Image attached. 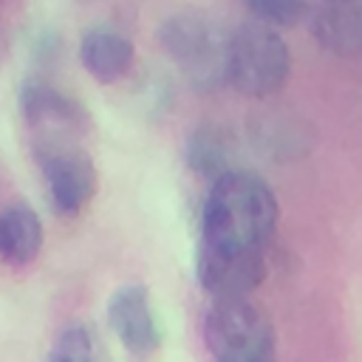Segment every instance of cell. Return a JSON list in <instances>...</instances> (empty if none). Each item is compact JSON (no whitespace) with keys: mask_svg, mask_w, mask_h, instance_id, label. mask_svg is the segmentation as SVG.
Returning a JSON list of instances; mask_svg holds the SVG:
<instances>
[{"mask_svg":"<svg viewBox=\"0 0 362 362\" xmlns=\"http://www.w3.org/2000/svg\"><path fill=\"white\" fill-rule=\"evenodd\" d=\"M311 34L325 51L337 57H359L362 54V3L342 0L314 11Z\"/></svg>","mask_w":362,"mask_h":362,"instance_id":"cell-8","label":"cell"},{"mask_svg":"<svg viewBox=\"0 0 362 362\" xmlns=\"http://www.w3.org/2000/svg\"><path fill=\"white\" fill-rule=\"evenodd\" d=\"M40 215L25 204H8L0 209V260L8 266H28L42 249Z\"/></svg>","mask_w":362,"mask_h":362,"instance_id":"cell-10","label":"cell"},{"mask_svg":"<svg viewBox=\"0 0 362 362\" xmlns=\"http://www.w3.org/2000/svg\"><path fill=\"white\" fill-rule=\"evenodd\" d=\"M291 71V54L286 40L269 23H243L229 34L223 79L243 96L277 93Z\"/></svg>","mask_w":362,"mask_h":362,"instance_id":"cell-2","label":"cell"},{"mask_svg":"<svg viewBox=\"0 0 362 362\" xmlns=\"http://www.w3.org/2000/svg\"><path fill=\"white\" fill-rule=\"evenodd\" d=\"M37 161L42 167L54 212L79 215L96 195V184H99L90 156L74 144L45 141L37 147Z\"/></svg>","mask_w":362,"mask_h":362,"instance_id":"cell-6","label":"cell"},{"mask_svg":"<svg viewBox=\"0 0 362 362\" xmlns=\"http://www.w3.org/2000/svg\"><path fill=\"white\" fill-rule=\"evenodd\" d=\"M79 59L96 82H116L133 65V42L113 28L96 25L82 34Z\"/></svg>","mask_w":362,"mask_h":362,"instance_id":"cell-9","label":"cell"},{"mask_svg":"<svg viewBox=\"0 0 362 362\" xmlns=\"http://www.w3.org/2000/svg\"><path fill=\"white\" fill-rule=\"evenodd\" d=\"M51 359H59V362H85V359H93L96 356V337L88 325L82 322H74L68 328H62L54 339V348L48 354Z\"/></svg>","mask_w":362,"mask_h":362,"instance_id":"cell-13","label":"cell"},{"mask_svg":"<svg viewBox=\"0 0 362 362\" xmlns=\"http://www.w3.org/2000/svg\"><path fill=\"white\" fill-rule=\"evenodd\" d=\"M277 226L272 187L246 170H226L212 178L201 215V240L263 246Z\"/></svg>","mask_w":362,"mask_h":362,"instance_id":"cell-1","label":"cell"},{"mask_svg":"<svg viewBox=\"0 0 362 362\" xmlns=\"http://www.w3.org/2000/svg\"><path fill=\"white\" fill-rule=\"evenodd\" d=\"M158 42L195 88L209 90L226 82L223 68L229 34H223L212 17L201 11H178L161 23Z\"/></svg>","mask_w":362,"mask_h":362,"instance_id":"cell-4","label":"cell"},{"mask_svg":"<svg viewBox=\"0 0 362 362\" xmlns=\"http://www.w3.org/2000/svg\"><path fill=\"white\" fill-rule=\"evenodd\" d=\"M107 322L116 339L136 356L153 354L161 342V328L150 303V291L141 283H127L110 294Z\"/></svg>","mask_w":362,"mask_h":362,"instance_id":"cell-7","label":"cell"},{"mask_svg":"<svg viewBox=\"0 0 362 362\" xmlns=\"http://www.w3.org/2000/svg\"><path fill=\"white\" fill-rule=\"evenodd\" d=\"M204 339L215 359L263 362L274 356V325L246 297H212L204 314Z\"/></svg>","mask_w":362,"mask_h":362,"instance_id":"cell-3","label":"cell"},{"mask_svg":"<svg viewBox=\"0 0 362 362\" xmlns=\"http://www.w3.org/2000/svg\"><path fill=\"white\" fill-rule=\"evenodd\" d=\"M195 274L201 288L212 297H246L266 277L263 246L201 240L195 255Z\"/></svg>","mask_w":362,"mask_h":362,"instance_id":"cell-5","label":"cell"},{"mask_svg":"<svg viewBox=\"0 0 362 362\" xmlns=\"http://www.w3.org/2000/svg\"><path fill=\"white\" fill-rule=\"evenodd\" d=\"M184 158L187 167L201 175V178H218L221 173L232 170V158H235V139L229 136V130H223L221 124H198L187 144H184Z\"/></svg>","mask_w":362,"mask_h":362,"instance_id":"cell-12","label":"cell"},{"mask_svg":"<svg viewBox=\"0 0 362 362\" xmlns=\"http://www.w3.org/2000/svg\"><path fill=\"white\" fill-rule=\"evenodd\" d=\"M325 3H342V0H325Z\"/></svg>","mask_w":362,"mask_h":362,"instance_id":"cell-15","label":"cell"},{"mask_svg":"<svg viewBox=\"0 0 362 362\" xmlns=\"http://www.w3.org/2000/svg\"><path fill=\"white\" fill-rule=\"evenodd\" d=\"M243 6L255 14V20L269 25H297L308 17L305 0H243Z\"/></svg>","mask_w":362,"mask_h":362,"instance_id":"cell-14","label":"cell"},{"mask_svg":"<svg viewBox=\"0 0 362 362\" xmlns=\"http://www.w3.org/2000/svg\"><path fill=\"white\" fill-rule=\"evenodd\" d=\"M20 107L34 127H85L88 116L82 105L45 82H25Z\"/></svg>","mask_w":362,"mask_h":362,"instance_id":"cell-11","label":"cell"}]
</instances>
